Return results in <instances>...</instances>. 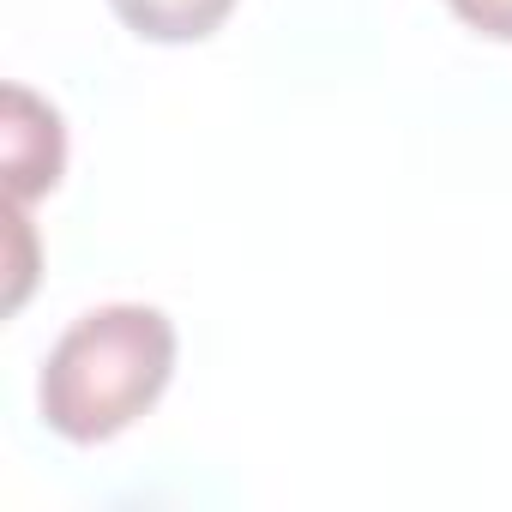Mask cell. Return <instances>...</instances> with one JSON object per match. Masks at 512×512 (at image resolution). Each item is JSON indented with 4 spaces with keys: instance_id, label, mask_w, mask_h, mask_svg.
<instances>
[{
    "instance_id": "1",
    "label": "cell",
    "mask_w": 512,
    "mask_h": 512,
    "mask_svg": "<svg viewBox=\"0 0 512 512\" xmlns=\"http://www.w3.org/2000/svg\"><path fill=\"white\" fill-rule=\"evenodd\" d=\"M169 374H175V320L145 302H109L79 314L55 338L37 380V404L61 440L97 446L133 428L169 392Z\"/></svg>"
},
{
    "instance_id": "2",
    "label": "cell",
    "mask_w": 512,
    "mask_h": 512,
    "mask_svg": "<svg viewBox=\"0 0 512 512\" xmlns=\"http://www.w3.org/2000/svg\"><path fill=\"white\" fill-rule=\"evenodd\" d=\"M67 163V133L61 115L49 103H37L25 85L7 91V181H13V205H25L31 193L55 187Z\"/></svg>"
},
{
    "instance_id": "3",
    "label": "cell",
    "mask_w": 512,
    "mask_h": 512,
    "mask_svg": "<svg viewBox=\"0 0 512 512\" xmlns=\"http://www.w3.org/2000/svg\"><path fill=\"white\" fill-rule=\"evenodd\" d=\"M109 7L145 43H199L235 13V0H109Z\"/></svg>"
},
{
    "instance_id": "4",
    "label": "cell",
    "mask_w": 512,
    "mask_h": 512,
    "mask_svg": "<svg viewBox=\"0 0 512 512\" xmlns=\"http://www.w3.org/2000/svg\"><path fill=\"white\" fill-rule=\"evenodd\" d=\"M446 7H452L470 31H482V37H494V43H512V0H446Z\"/></svg>"
}]
</instances>
